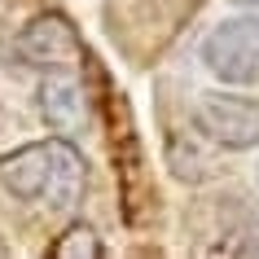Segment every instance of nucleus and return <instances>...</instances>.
<instances>
[{
    "label": "nucleus",
    "mask_w": 259,
    "mask_h": 259,
    "mask_svg": "<svg viewBox=\"0 0 259 259\" xmlns=\"http://www.w3.org/2000/svg\"><path fill=\"white\" fill-rule=\"evenodd\" d=\"M0 185L18 193L22 202H44L66 211V206H75V198L83 189V158L62 137L35 141V145H22L18 154H9L0 163Z\"/></svg>",
    "instance_id": "1"
},
{
    "label": "nucleus",
    "mask_w": 259,
    "mask_h": 259,
    "mask_svg": "<svg viewBox=\"0 0 259 259\" xmlns=\"http://www.w3.org/2000/svg\"><path fill=\"white\" fill-rule=\"evenodd\" d=\"M202 62L224 83H259V14L224 18L202 40Z\"/></svg>",
    "instance_id": "2"
},
{
    "label": "nucleus",
    "mask_w": 259,
    "mask_h": 259,
    "mask_svg": "<svg viewBox=\"0 0 259 259\" xmlns=\"http://www.w3.org/2000/svg\"><path fill=\"white\" fill-rule=\"evenodd\" d=\"M14 53H18L22 66L49 70L57 79H66V70H75L83 62V44H79V35H75V27L66 18L44 14L31 27H22V35L14 40Z\"/></svg>",
    "instance_id": "3"
},
{
    "label": "nucleus",
    "mask_w": 259,
    "mask_h": 259,
    "mask_svg": "<svg viewBox=\"0 0 259 259\" xmlns=\"http://www.w3.org/2000/svg\"><path fill=\"white\" fill-rule=\"evenodd\" d=\"M198 127L224 150H250L259 145V101L237 93H202Z\"/></svg>",
    "instance_id": "4"
},
{
    "label": "nucleus",
    "mask_w": 259,
    "mask_h": 259,
    "mask_svg": "<svg viewBox=\"0 0 259 259\" xmlns=\"http://www.w3.org/2000/svg\"><path fill=\"white\" fill-rule=\"evenodd\" d=\"M40 114H44V123H49L53 132H62V141L75 137L83 127V93H79V83L49 79L40 88Z\"/></svg>",
    "instance_id": "5"
},
{
    "label": "nucleus",
    "mask_w": 259,
    "mask_h": 259,
    "mask_svg": "<svg viewBox=\"0 0 259 259\" xmlns=\"http://www.w3.org/2000/svg\"><path fill=\"white\" fill-rule=\"evenodd\" d=\"M49 259H101V242H97V233L88 224H70L53 242Z\"/></svg>",
    "instance_id": "6"
},
{
    "label": "nucleus",
    "mask_w": 259,
    "mask_h": 259,
    "mask_svg": "<svg viewBox=\"0 0 259 259\" xmlns=\"http://www.w3.org/2000/svg\"><path fill=\"white\" fill-rule=\"evenodd\" d=\"M242 259H259V229L246 237V246H242Z\"/></svg>",
    "instance_id": "7"
},
{
    "label": "nucleus",
    "mask_w": 259,
    "mask_h": 259,
    "mask_svg": "<svg viewBox=\"0 0 259 259\" xmlns=\"http://www.w3.org/2000/svg\"><path fill=\"white\" fill-rule=\"evenodd\" d=\"M237 5H259V0H237Z\"/></svg>",
    "instance_id": "8"
}]
</instances>
